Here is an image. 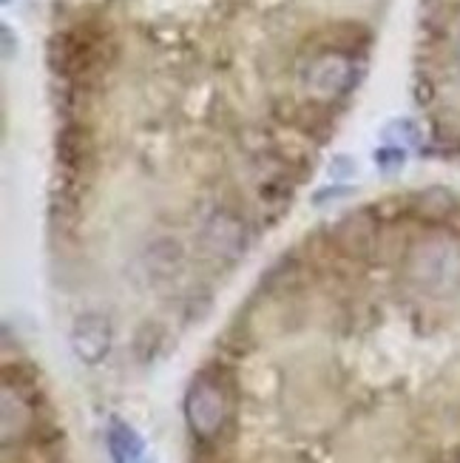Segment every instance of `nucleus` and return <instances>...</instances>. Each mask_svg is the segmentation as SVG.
Returning <instances> with one entry per match:
<instances>
[{
	"mask_svg": "<svg viewBox=\"0 0 460 463\" xmlns=\"http://www.w3.org/2000/svg\"><path fill=\"white\" fill-rule=\"evenodd\" d=\"M407 279L429 298H452L460 293V239L429 236L407 256Z\"/></svg>",
	"mask_w": 460,
	"mask_h": 463,
	"instance_id": "1",
	"label": "nucleus"
},
{
	"mask_svg": "<svg viewBox=\"0 0 460 463\" xmlns=\"http://www.w3.org/2000/svg\"><path fill=\"white\" fill-rule=\"evenodd\" d=\"M225 418H228V398H225L222 387H219L216 381L199 375L185 395L188 427L199 438H213L225 427Z\"/></svg>",
	"mask_w": 460,
	"mask_h": 463,
	"instance_id": "2",
	"label": "nucleus"
},
{
	"mask_svg": "<svg viewBox=\"0 0 460 463\" xmlns=\"http://www.w3.org/2000/svg\"><path fill=\"white\" fill-rule=\"evenodd\" d=\"M111 321L103 313H83L77 316L74 327H71V350L74 355L89 367H97L99 361H106V355L111 353Z\"/></svg>",
	"mask_w": 460,
	"mask_h": 463,
	"instance_id": "3",
	"label": "nucleus"
},
{
	"mask_svg": "<svg viewBox=\"0 0 460 463\" xmlns=\"http://www.w3.org/2000/svg\"><path fill=\"white\" fill-rule=\"evenodd\" d=\"M355 80V69L344 54H322L307 71V89L315 97H338L350 91Z\"/></svg>",
	"mask_w": 460,
	"mask_h": 463,
	"instance_id": "4",
	"label": "nucleus"
},
{
	"mask_svg": "<svg viewBox=\"0 0 460 463\" xmlns=\"http://www.w3.org/2000/svg\"><path fill=\"white\" fill-rule=\"evenodd\" d=\"M106 447L111 455V463H139L146 455V440L139 432L126 424L123 418H111L106 430Z\"/></svg>",
	"mask_w": 460,
	"mask_h": 463,
	"instance_id": "5",
	"label": "nucleus"
},
{
	"mask_svg": "<svg viewBox=\"0 0 460 463\" xmlns=\"http://www.w3.org/2000/svg\"><path fill=\"white\" fill-rule=\"evenodd\" d=\"M205 248L213 253V256H222V259H230L242 250L245 245V231L242 225L236 222L233 216H213L211 222L205 225Z\"/></svg>",
	"mask_w": 460,
	"mask_h": 463,
	"instance_id": "6",
	"label": "nucleus"
},
{
	"mask_svg": "<svg viewBox=\"0 0 460 463\" xmlns=\"http://www.w3.org/2000/svg\"><path fill=\"white\" fill-rule=\"evenodd\" d=\"M0 418H4V447H9L12 438L17 440L32 427L29 401L9 384H4V395H0Z\"/></svg>",
	"mask_w": 460,
	"mask_h": 463,
	"instance_id": "7",
	"label": "nucleus"
},
{
	"mask_svg": "<svg viewBox=\"0 0 460 463\" xmlns=\"http://www.w3.org/2000/svg\"><path fill=\"white\" fill-rule=\"evenodd\" d=\"M457 63H460V40H457Z\"/></svg>",
	"mask_w": 460,
	"mask_h": 463,
	"instance_id": "8",
	"label": "nucleus"
},
{
	"mask_svg": "<svg viewBox=\"0 0 460 463\" xmlns=\"http://www.w3.org/2000/svg\"><path fill=\"white\" fill-rule=\"evenodd\" d=\"M139 463H156V460H139Z\"/></svg>",
	"mask_w": 460,
	"mask_h": 463,
	"instance_id": "9",
	"label": "nucleus"
}]
</instances>
